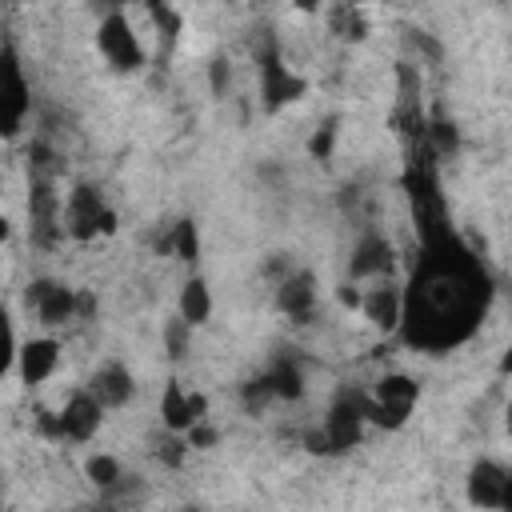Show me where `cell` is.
Listing matches in <instances>:
<instances>
[{
  "label": "cell",
  "mask_w": 512,
  "mask_h": 512,
  "mask_svg": "<svg viewBox=\"0 0 512 512\" xmlns=\"http://www.w3.org/2000/svg\"><path fill=\"white\" fill-rule=\"evenodd\" d=\"M488 300L492 276L452 232L448 216L420 224V256L404 284L400 340L420 352H448L480 328Z\"/></svg>",
  "instance_id": "1"
},
{
  "label": "cell",
  "mask_w": 512,
  "mask_h": 512,
  "mask_svg": "<svg viewBox=\"0 0 512 512\" xmlns=\"http://www.w3.org/2000/svg\"><path fill=\"white\" fill-rule=\"evenodd\" d=\"M416 400H420V384L408 372H384L372 380V388H364V416L368 424L396 432L408 424Z\"/></svg>",
  "instance_id": "2"
},
{
  "label": "cell",
  "mask_w": 512,
  "mask_h": 512,
  "mask_svg": "<svg viewBox=\"0 0 512 512\" xmlns=\"http://www.w3.org/2000/svg\"><path fill=\"white\" fill-rule=\"evenodd\" d=\"M96 52H100V60L116 76H136L148 64V48L136 36V28H132V20H128L124 8H108L100 16V24H96Z\"/></svg>",
  "instance_id": "3"
},
{
  "label": "cell",
  "mask_w": 512,
  "mask_h": 512,
  "mask_svg": "<svg viewBox=\"0 0 512 512\" xmlns=\"http://www.w3.org/2000/svg\"><path fill=\"white\" fill-rule=\"evenodd\" d=\"M28 112H32V84L24 76L16 44L4 40V48H0V136L16 140L28 124Z\"/></svg>",
  "instance_id": "4"
},
{
  "label": "cell",
  "mask_w": 512,
  "mask_h": 512,
  "mask_svg": "<svg viewBox=\"0 0 512 512\" xmlns=\"http://www.w3.org/2000/svg\"><path fill=\"white\" fill-rule=\"evenodd\" d=\"M256 92H260L264 112H284V108H292L308 96V80L284 64L276 44H268V48L256 52Z\"/></svg>",
  "instance_id": "5"
},
{
  "label": "cell",
  "mask_w": 512,
  "mask_h": 512,
  "mask_svg": "<svg viewBox=\"0 0 512 512\" xmlns=\"http://www.w3.org/2000/svg\"><path fill=\"white\" fill-rule=\"evenodd\" d=\"M64 236L88 244L96 236H112L116 232V208L100 196V188L92 184H76L68 196H64Z\"/></svg>",
  "instance_id": "6"
},
{
  "label": "cell",
  "mask_w": 512,
  "mask_h": 512,
  "mask_svg": "<svg viewBox=\"0 0 512 512\" xmlns=\"http://www.w3.org/2000/svg\"><path fill=\"white\" fill-rule=\"evenodd\" d=\"M364 424H368V416H364V388H344L328 404V412L320 420V428H324V436L332 444V456L356 448L364 440Z\"/></svg>",
  "instance_id": "7"
},
{
  "label": "cell",
  "mask_w": 512,
  "mask_h": 512,
  "mask_svg": "<svg viewBox=\"0 0 512 512\" xmlns=\"http://www.w3.org/2000/svg\"><path fill=\"white\" fill-rule=\"evenodd\" d=\"M24 300H28L32 316H36L44 328H60V324L76 320V312H80V288H72V284H64V280H52V276L32 280L28 292H24Z\"/></svg>",
  "instance_id": "8"
},
{
  "label": "cell",
  "mask_w": 512,
  "mask_h": 512,
  "mask_svg": "<svg viewBox=\"0 0 512 512\" xmlns=\"http://www.w3.org/2000/svg\"><path fill=\"white\" fill-rule=\"evenodd\" d=\"M104 412H108V408H104L88 388H76V392L64 400V408L56 412V440L88 444V440L100 432Z\"/></svg>",
  "instance_id": "9"
},
{
  "label": "cell",
  "mask_w": 512,
  "mask_h": 512,
  "mask_svg": "<svg viewBox=\"0 0 512 512\" xmlns=\"http://www.w3.org/2000/svg\"><path fill=\"white\" fill-rule=\"evenodd\" d=\"M208 420V396L196 388H184L176 376H168L160 392V424L164 432H188L192 424Z\"/></svg>",
  "instance_id": "10"
},
{
  "label": "cell",
  "mask_w": 512,
  "mask_h": 512,
  "mask_svg": "<svg viewBox=\"0 0 512 512\" xmlns=\"http://www.w3.org/2000/svg\"><path fill=\"white\" fill-rule=\"evenodd\" d=\"M360 316H364L376 332H384V336L400 332V320H404V288H400L392 276L372 280V288H364Z\"/></svg>",
  "instance_id": "11"
},
{
  "label": "cell",
  "mask_w": 512,
  "mask_h": 512,
  "mask_svg": "<svg viewBox=\"0 0 512 512\" xmlns=\"http://www.w3.org/2000/svg\"><path fill=\"white\" fill-rule=\"evenodd\" d=\"M396 272V244L384 232H364L348 256V280H380Z\"/></svg>",
  "instance_id": "12"
},
{
  "label": "cell",
  "mask_w": 512,
  "mask_h": 512,
  "mask_svg": "<svg viewBox=\"0 0 512 512\" xmlns=\"http://www.w3.org/2000/svg\"><path fill=\"white\" fill-rule=\"evenodd\" d=\"M60 340L56 336H28L20 340V352H16V376L24 388H36L44 380H52V372L60 368Z\"/></svg>",
  "instance_id": "13"
},
{
  "label": "cell",
  "mask_w": 512,
  "mask_h": 512,
  "mask_svg": "<svg viewBox=\"0 0 512 512\" xmlns=\"http://www.w3.org/2000/svg\"><path fill=\"white\" fill-rule=\"evenodd\" d=\"M276 308H280L288 320L304 324V320L312 316V308H316V276H312L308 268H288V272L276 280Z\"/></svg>",
  "instance_id": "14"
},
{
  "label": "cell",
  "mask_w": 512,
  "mask_h": 512,
  "mask_svg": "<svg viewBox=\"0 0 512 512\" xmlns=\"http://www.w3.org/2000/svg\"><path fill=\"white\" fill-rule=\"evenodd\" d=\"M108 412L112 408H124V404H132V396H136V376H132V368L128 364H120V360H104L92 376H88V384H84Z\"/></svg>",
  "instance_id": "15"
},
{
  "label": "cell",
  "mask_w": 512,
  "mask_h": 512,
  "mask_svg": "<svg viewBox=\"0 0 512 512\" xmlns=\"http://www.w3.org/2000/svg\"><path fill=\"white\" fill-rule=\"evenodd\" d=\"M504 476L508 468L480 456L472 468H468V480H464V496L472 508H500V496H504Z\"/></svg>",
  "instance_id": "16"
},
{
  "label": "cell",
  "mask_w": 512,
  "mask_h": 512,
  "mask_svg": "<svg viewBox=\"0 0 512 512\" xmlns=\"http://www.w3.org/2000/svg\"><path fill=\"white\" fill-rule=\"evenodd\" d=\"M264 380H268V388H272V400L296 404V400H304V392H308V380H304V368H300L296 356H276V360L264 368Z\"/></svg>",
  "instance_id": "17"
},
{
  "label": "cell",
  "mask_w": 512,
  "mask_h": 512,
  "mask_svg": "<svg viewBox=\"0 0 512 512\" xmlns=\"http://www.w3.org/2000/svg\"><path fill=\"white\" fill-rule=\"evenodd\" d=\"M176 312L192 324V328H204L212 320V288L200 272H192L184 284H180V296H176Z\"/></svg>",
  "instance_id": "18"
},
{
  "label": "cell",
  "mask_w": 512,
  "mask_h": 512,
  "mask_svg": "<svg viewBox=\"0 0 512 512\" xmlns=\"http://www.w3.org/2000/svg\"><path fill=\"white\" fill-rule=\"evenodd\" d=\"M164 248L172 252V260H180V264H196V260H200V224H196L192 216H180V220L168 228Z\"/></svg>",
  "instance_id": "19"
},
{
  "label": "cell",
  "mask_w": 512,
  "mask_h": 512,
  "mask_svg": "<svg viewBox=\"0 0 512 512\" xmlns=\"http://www.w3.org/2000/svg\"><path fill=\"white\" fill-rule=\"evenodd\" d=\"M424 144L436 152V160H452L460 152V128H456V120L432 116L428 128H424Z\"/></svg>",
  "instance_id": "20"
},
{
  "label": "cell",
  "mask_w": 512,
  "mask_h": 512,
  "mask_svg": "<svg viewBox=\"0 0 512 512\" xmlns=\"http://www.w3.org/2000/svg\"><path fill=\"white\" fill-rule=\"evenodd\" d=\"M84 480H88L92 488L108 492V488H116V484L124 480V468H120V460H116L112 452H92V456L84 460Z\"/></svg>",
  "instance_id": "21"
},
{
  "label": "cell",
  "mask_w": 512,
  "mask_h": 512,
  "mask_svg": "<svg viewBox=\"0 0 512 512\" xmlns=\"http://www.w3.org/2000/svg\"><path fill=\"white\" fill-rule=\"evenodd\" d=\"M160 336H164V348H168V356H172V360H180V356L188 352V344H192V324H188V320L176 312V316L164 324V332H160Z\"/></svg>",
  "instance_id": "22"
},
{
  "label": "cell",
  "mask_w": 512,
  "mask_h": 512,
  "mask_svg": "<svg viewBox=\"0 0 512 512\" xmlns=\"http://www.w3.org/2000/svg\"><path fill=\"white\" fill-rule=\"evenodd\" d=\"M148 4V16H152V24L164 32V40L172 44L176 36H180V12L172 8V0H144Z\"/></svg>",
  "instance_id": "23"
},
{
  "label": "cell",
  "mask_w": 512,
  "mask_h": 512,
  "mask_svg": "<svg viewBox=\"0 0 512 512\" xmlns=\"http://www.w3.org/2000/svg\"><path fill=\"white\" fill-rule=\"evenodd\" d=\"M332 32H336L340 40H364V36H368V20H364L356 8H340V12L332 16Z\"/></svg>",
  "instance_id": "24"
},
{
  "label": "cell",
  "mask_w": 512,
  "mask_h": 512,
  "mask_svg": "<svg viewBox=\"0 0 512 512\" xmlns=\"http://www.w3.org/2000/svg\"><path fill=\"white\" fill-rule=\"evenodd\" d=\"M336 124H340V120L332 116V120H324V124L308 136V156H312V160H328V156H332V148H336V132H340Z\"/></svg>",
  "instance_id": "25"
},
{
  "label": "cell",
  "mask_w": 512,
  "mask_h": 512,
  "mask_svg": "<svg viewBox=\"0 0 512 512\" xmlns=\"http://www.w3.org/2000/svg\"><path fill=\"white\" fill-rule=\"evenodd\" d=\"M184 436H188V444H192V448H212V444L220 440V432H216V428H212L208 420H200V424H192V428H188Z\"/></svg>",
  "instance_id": "26"
},
{
  "label": "cell",
  "mask_w": 512,
  "mask_h": 512,
  "mask_svg": "<svg viewBox=\"0 0 512 512\" xmlns=\"http://www.w3.org/2000/svg\"><path fill=\"white\" fill-rule=\"evenodd\" d=\"M336 300H340L344 308L360 312V304H364V288H360V280H344V284L336 288Z\"/></svg>",
  "instance_id": "27"
},
{
  "label": "cell",
  "mask_w": 512,
  "mask_h": 512,
  "mask_svg": "<svg viewBox=\"0 0 512 512\" xmlns=\"http://www.w3.org/2000/svg\"><path fill=\"white\" fill-rule=\"evenodd\" d=\"M100 308V300H96V292H88V288H80V312H76V320H88L92 312Z\"/></svg>",
  "instance_id": "28"
},
{
  "label": "cell",
  "mask_w": 512,
  "mask_h": 512,
  "mask_svg": "<svg viewBox=\"0 0 512 512\" xmlns=\"http://www.w3.org/2000/svg\"><path fill=\"white\" fill-rule=\"evenodd\" d=\"M228 84V60H212V92H220Z\"/></svg>",
  "instance_id": "29"
},
{
  "label": "cell",
  "mask_w": 512,
  "mask_h": 512,
  "mask_svg": "<svg viewBox=\"0 0 512 512\" xmlns=\"http://www.w3.org/2000/svg\"><path fill=\"white\" fill-rule=\"evenodd\" d=\"M496 372H500V376H504V380H508V376H512V340H508V348H504V352H500V364H496Z\"/></svg>",
  "instance_id": "30"
},
{
  "label": "cell",
  "mask_w": 512,
  "mask_h": 512,
  "mask_svg": "<svg viewBox=\"0 0 512 512\" xmlns=\"http://www.w3.org/2000/svg\"><path fill=\"white\" fill-rule=\"evenodd\" d=\"M500 512H512V468L504 476V496H500Z\"/></svg>",
  "instance_id": "31"
},
{
  "label": "cell",
  "mask_w": 512,
  "mask_h": 512,
  "mask_svg": "<svg viewBox=\"0 0 512 512\" xmlns=\"http://www.w3.org/2000/svg\"><path fill=\"white\" fill-rule=\"evenodd\" d=\"M300 12H320V0H292Z\"/></svg>",
  "instance_id": "32"
},
{
  "label": "cell",
  "mask_w": 512,
  "mask_h": 512,
  "mask_svg": "<svg viewBox=\"0 0 512 512\" xmlns=\"http://www.w3.org/2000/svg\"><path fill=\"white\" fill-rule=\"evenodd\" d=\"M96 4L108 12V8H128V4H136V0H96Z\"/></svg>",
  "instance_id": "33"
},
{
  "label": "cell",
  "mask_w": 512,
  "mask_h": 512,
  "mask_svg": "<svg viewBox=\"0 0 512 512\" xmlns=\"http://www.w3.org/2000/svg\"><path fill=\"white\" fill-rule=\"evenodd\" d=\"M504 424H508V432H512V400H508V416H504Z\"/></svg>",
  "instance_id": "34"
}]
</instances>
